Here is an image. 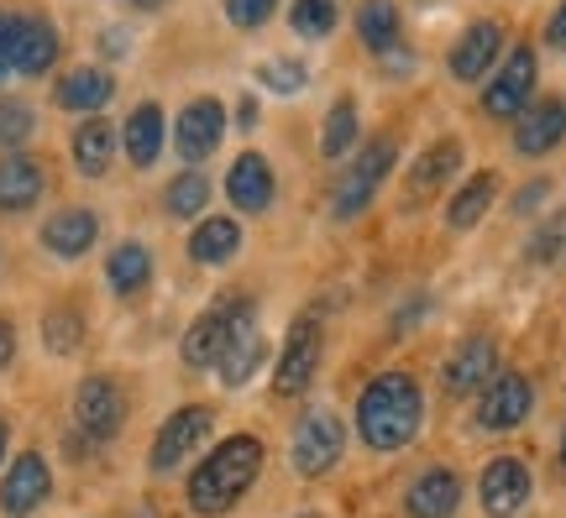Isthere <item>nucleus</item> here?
Listing matches in <instances>:
<instances>
[{
	"mask_svg": "<svg viewBox=\"0 0 566 518\" xmlns=\"http://www.w3.org/2000/svg\"><path fill=\"white\" fill-rule=\"evenodd\" d=\"M263 472V440L258 435H231L221 440L210 456L195 466V477L184 487V498L200 518H221L247 498V487Z\"/></svg>",
	"mask_w": 566,
	"mask_h": 518,
	"instance_id": "obj_1",
	"label": "nucleus"
},
{
	"mask_svg": "<svg viewBox=\"0 0 566 518\" xmlns=\"http://www.w3.org/2000/svg\"><path fill=\"white\" fill-rule=\"evenodd\" d=\"M424 393L409 372H378L357 399V435L373 451H405L420 435Z\"/></svg>",
	"mask_w": 566,
	"mask_h": 518,
	"instance_id": "obj_2",
	"label": "nucleus"
},
{
	"mask_svg": "<svg viewBox=\"0 0 566 518\" xmlns=\"http://www.w3.org/2000/svg\"><path fill=\"white\" fill-rule=\"evenodd\" d=\"M252 330V304L247 299H231V304H216V309H205L195 325H189V336H184V367H195V372H210V367H221L226 351L237 346V336Z\"/></svg>",
	"mask_w": 566,
	"mask_h": 518,
	"instance_id": "obj_3",
	"label": "nucleus"
},
{
	"mask_svg": "<svg viewBox=\"0 0 566 518\" xmlns=\"http://www.w3.org/2000/svg\"><path fill=\"white\" fill-rule=\"evenodd\" d=\"M321 351H325V330L321 319L304 309L294 325H289V336H283V351L273 361V393L279 399H300L310 378H315V367H321Z\"/></svg>",
	"mask_w": 566,
	"mask_h": 518,
	"instance_id": "obj_4",
	"label": "nucleus"
},
{
	"mask_svg": "<svg viewBox=\"0 0 566 518\" xmlns=\"http://www.w3.org/2000/svg\"><path fill=\"white\" fill-rule=\"evenodd\" d=\"M394 152H399V141L394 137H373L357 152V162L346 168V179L336 183V215H357V210H367L373 204V194H378V183L388 179V168H394Z\"/></svg>",
	"mask_w": 566,
	"mask_h": 518,
	"instance_id": "obj_5",
	"label": "nucleus"
},
{
	"mask_svg": "<svg viewBox=\"0 0 566 518\" xmlns=\"http://www.w3.org/2000/svg\"><path fill=\"white\" fill-rule=\"evenodd\" d=\"M346 451V430L342 419L331 414V409H310L300 419V430H294V466H300V477H325Z\"/></svg>",
	"mask_w": 566,
	"mask_h": 518,
	"instance_id": "obj_6",
	"label": "nucleus"
},
{
	"mask_svg": "<svg viewBox=\"0 0 566 518\" xmlns=\"http://www.w3.org/2000/svg\"><path fill=\"white\" fill-rule=\"evenodd\" d=\"M530 89H535V47H514L504 59V68L488 80L483 89V116L514 120L530 110Z\"/></svg>",
	"mask_w": 566,
	"mask_h": 518,
	"instance_id": "obj_7",
	"label": "nucleus"
},
{
	"mask_svg": "<svg viewBox=\"0 0 566 518\" xmlns=\"http://www.w3.org/2000/svg\"><path fill=\"white\" fill-rule=\"evenodd\" d=\"M226 137V105L210 101V95H200V101H189L179 110V126H174V147H179V158L195 168V162H205L216 147H221Z\"/></svg>",
	"mask_w": 566,
	"mask_h": 518,
	"instance_id": "obj_8",
	"label": "nucleus"
},
{
	"mask_svg": "<svg viewBox=\"0 0 566 518\" xmlns=\"http://www.w3.org/2000/svg\"><path fill=\"white\" fill-rule=\"evenodd\" d=\"M457 168H462V141H457V137L430 141L420 158H415V168H409L405 204H409V210H420V204H430L436 194H446V183L457 179Z\"/></svg>",
	"mask_w": 566,
	"mask_h": 518,
	"instance_id": "obj_9",
	"label": "nucleus"
},
{
	"mask_svg": "<svg viewBox=\"0 0 566 518\" xmlns=\"http://www.w3.org/2000/svg\"><path fill=\"white\" fill-rule=\"evenodd\" d=\"M530 466L514 456H499L483 466V477H478V498H483V514L488 518H514L520 508L530 503Z\"/></svg>",
	"mask_w": 566,
	"mask_h": 518,
	"instance_id": "obj_10",
	"label": "nucleus"
},
{
	"mask_svg": "<svg viewBox=\"0 0 566 518\" xmlns=\"http://www.w3.org/2000/svg\"><path fill=\"white\" fill-rule=\"evenodd\" d=\"M210 424H216V414L205 403H189V409L163 419L158 440H153V472H174L184 456H195V445H205V435H210Z\"/></svg>",
	"mask_w": 566,
	"mask_h": 518,
	"instance_id": "obj_11",
	"label": "nucleus"
},
{
	"mask_svg": "<svg viewBox=\"0 0 566 518\" xmlns=\"http://www.w3.org/2000/svg\"><path fill=\"white\" fill-rule=\"evenodd\" d=\"M74 419L90 440H111L126 419V393L116 378H84L74 393Z\"/></svg>",
	"mask_w": 566,
	"mask_h": 518,
	"instance_id": "obj_12",
	"label": "nucleus"
},
{
	"mask_svg": "<svg viewBox=\"0 0 566 518\" xmlns=\"http://www.w3.org/2000/svg\"><path fill=\"white\" fill-rule=\"evenodd\" d=\"M59 59V32L48 27L42 17H17L11 21V32H6V68H17L27 80H38L48 74Z\"/></svg>",
	"mask_w": 566,
	"mask_h": 518,
	"instance_id": "obj_13",
	"label": "nucleus"
},
{
	"mask_svg": "<svg viewBox=\"0 0 566 518\" xmlns=\"http://www.w3.org/2000/svg\"><path fill=\"white\" fill-rule=\"evenodd\" d=\"M499 378V346L483 336L462 340L441 367V388L446 393H457V399H472V393H483L488 382Z\"/></svg>",
	"mask_w": 566,
	"mask_h": 518,
	"instance_id": "obj_14",
	"label": "nucleus"
},
{
	"mask_svg": "<svg viewBox=\"0 0 566 518\" xmlns=\"http://www.w3.org/2000/svg\"><path fill=\"white\" fill-rule=\"evenodd\" d=\"M530 409H535V388L520 372H499L478 393V424L483 430H520L530 419Z\"/></svg>",
	"mask_w": 566,
	"mask_h": 518,
	"instance_id": "obj_15",
	"label": "nucleus"
},
{
	"mask_svg": "<svg viewBox=\"0 0 566 518\" xmlns=\"http://www.w3.org/2000/svg\"><path fill=\"white\" fill-rule=\"evenodd\" d=\"M48 493H53V477H48V461H42L38 451H21V456L11 461V472H6V482H0V514H6V518H27V514H38L42 503H48Z\"/></svg>",
	"mask_w": 566,
	"mask_h": 518,
	"instance_id": "obj_16",
	"label": "nucleus"
},
{
	"mask_svg": "<svg viewBox=\"0 0 566 518\" xmlns=\"http://www.w3.org/2000/svg\"><path fill=\"white\" fill-rule=\"evenodd\" d=\"M504 53V27L499 21H472L462 32V42L451 47V80L457 84H478L499 63Z\"/></svg>",
	"mask_w": 566,
	"mask_h": 518,
	"instance_id": "obj_17",
	"label": "nucleus"
},
{
	"mask_svg": "<svg viewBox=\"0 0 566 518\" xmlns=\"http://www.w3.org/2000/svg\"><path fill=\"white\" fill-rule=\"evenodd\" d=\"M226 200L237 204L242 215H263L273 204V168H268L263 152H242L226 173Z\"/></svg>",
	"mask_w": 566,
	"mask_h": 518,
	"instance_id": "obj_18",
	"label": "nucleus"
},
{
	"mask_svg": "<svg viewBox=\"0 0 566 518\" xmlns=\"http://www.w3.org/2000/svg\"><path fill=\"white\" fill-rule=\"evenodd\" d=\"M457 503H462V477H457L451 466H430L405 493V514L409 518H451Z\"/></svg>",
	"mask_w": 566,
	"mask_h": 518,
	"instance_id": "obj_19",
	"label": "nucleus"
},
{
	"mask_svg": "<svg viewBox=\"0 0 566 518\" xmlns=\"http://www.w3.org/2000/svg\"><path fill=\"white\" fill-rule=\"evenodd\" d=\"M42 162L27 158V152H6L0 158V215H21V210H32L42 200Z\"/></svg>",
	"mask_w": 566,
	"mask_h": 518,
	"instance_id": "obj_20",
	"label": "nucleus"
},
{
	"mask_svg": "<svg viewBox=\"0 0 566 518\" xmlns=\"http://www.w3.org/2000/svg\"><path fill=\"white\" fill-rule=\"evenodd\" d=\"M566 137V105L562 101H541L530 105L520 126H514V147H520V158H546L551 147H562Z\"/></svg>",
	"mask_w": 566,
	"mask_h": 518,
	"instance_id": "obj_21",
	"label": "nucleus"
},
{
	"mask_svg": "<svg viewBox=\"0 0 566 518\" xmlns=\"http://www.w3.org/2000/svg\"><path fill=\"white\" fill-rule=\"evenodd\" d=\"M95 236H101V220H95V210H59V215L42 225V246L53 252V257H84L90 246H95Z\"/></svg>",
	"mask_w": 566,
	"mask_h": 518,
	"instance_id": "obj_22",
	"label": "nucleus"
},
{
	"mask_svg": "<svg viewBox=\"0 0 566 518\" xmlns=\"http://www.w3.org/2000/svg\"><path fill=\"white\" fill-rule=\"evenodd\" d=\"M53 95H59V105L63 110H74V116H101V105L116 95V80L90 63V68H69Z\"/></svg>",
	"mask_w": 566,
	"mask_h": 518,
	"instance_id": "obj_23",
	"label": "nucleus"
},
{
	"mask_svg": "<svg viewBox=\"0 0 566 518\" xmlns=\"http://www.w3.org/2000/svg\"><path fill=\"white\" fill-rule=\"evenodd\" d=\"M122 147L132 168H153L163 158V105L142 101L132 116H126V131H122Z\"/></svg>",
	"mask_w": 566,
	"mask_h": 518,
	"instance_id": "obj_24",
	"label": "nucleus"
},
{
	"mask_svg": "<svg viewBox=\"0 0 566 518\" xmlns=\"http://www.w3.org/2000/svg\"><path fill=\"white\" fill-rule=\"evenodd\" d=\"M111 158H116V131L105 116H84L80 131H74V168L84 179H101L111 173Z\"/></svg>",
	"mask_w": 566,
	"mask_h": 518,
	"instance_id": "obj_25",
	"label": "nucleus"
},
{
	"mask_svg": "<svg viewBox=\"0 0 566 518\" xmlns=\"http://www.w3.org/2000/svg\"><path fill=\"white\" fill-rule=\"evenodd\" d=\"M237 246H242V225L226 215H210L195 225V236H189V257L205 262V267H221V262L237 257Z\"/></svg>",
	"mask_w": 566,
	"mask_h": 518,
	"instance_id": "obj_26",
	"label": "nucleus"
},
{
	"mask_svg": "<svg viewBox=\"0 0 566 518\" xmlns=\"http://www.w3.org/2000/svg\"><path fill=\"white\" fill-rule=\"evenodd\" d=\"M105 283H111V294H122V299L142 294V288L153 283V252L137 246V241H122V246L111 252V262H105Z\"/></svg>",
	"mask_w": 566,
	"mask_h": 518,
	"instance_id": "obj_27",
	"label": "nucleus"
},
{
	"mask_svg": "<svg viewBox=\"0 0 566 518\" xmlns=\"http://www.w3.org/2000/svg\"><path fill=\"white\" fill-rule=\"evenodd\" d=\"M493 194H499V173H472V179L451 194V204H446V225H451V231H472V225L488 215Z\"/></svg>",
	"mask_w": 566,
	"mask_h": 518,
	"instance_id": "obj_28",
	"label": "nucleus"
},
{
	"mask_svg": "<svg viewBox=\"0 0 566 518\" xmlns=\"http://www.w3.org/2000/svg\"><path fill=\"white\" fill-rule=\"evenodd\" d=\"M357 38L373 53H394L399 47V11H394V0H367L357 11Z\"/></svg>",
	"mask_w": 566,
	"mask_h": 518,
	"instance_id": "obj_29",
	"label": "nucleus"
},
{
	"mask_svg": "<svg viewBox=\"0 0 566 518\" xmlns=\"http://www.w3.org/2000/svg\"><path fill=\"white\" fill-rule=\"evenodd\" d=\"M352 147H357V101H352V95H342V101L331 105V116H325L321 152H325L331 162H342Z\"/></svg>",
	"mask_w": 566,
	"mask_h": 518,
	"instance_id": "obj_30",
	"label": "nucleus"
},
{
	"mask_svg": "<svg viewBox=\"0 0 566 518\" xmlns=\"http://www.w3.org/2000/svg\"><path fill=\"white\" fill-rule=\"evenodd\" d=\"M263 357H268V346H263V336H258V325H252V330H242V336H237V346L226 351L221 382H226V388H242V382L258 372V361H263Z\"/></svg>",
	"mask_w": 566,
	"mask_h": 518,
	"instance_id": "obj_31",
	"label": "nucleus"
},
{
	"mask_svg": "<svg viewBox=\"0 0 566 518\" xmlns=\"http://www.w3.org/2000/svg\"><path fill=\"white\" fill-rule=\"evenodd\" d=\"M42 340H48V351L53 357H69V351H80L84 340V319L74 304H59V309H48V319H42Z\"/></svg>",
	"mask_w": 566,
	"mask_h": 518,
	"instance_id": "obj_32",
	"label": "nucleus"
},
{
	"mask_svg": "<svg viewBox=\"0 0 566 518\" xmlns=\"http://www.w3.org/2000/svg\"><path fill=\"white\" fill-rule=\"evenodd\" d=\"M289 21H294V32H300V38L321 42V38L336 32V0H294Z\"/></svg>",
	"mask_w": 566,
	"mask_h": 518,
	"instance_id": "obj_33",
	"label": "nucleus"
},
{
	"mask_svg": "<svg viewBox=\"0 0 566 518\" xmlns=\"http://www.w3.org/2000/svg\"><path fill=\"white\" fill-rule=\"evenodd\" d=\"M205 200H210V183H205V173H195V168L168 183V215H179V220L200 215Z\"/></svg>",
	"mask_w": 566,
	"mask_h": 518,
	"instance_id": "obj_34",
	"label": "nucleus"
},
{
	"mask_svg": "<svg viewBox=\"0 0 566 518\" xmlns=\"http://www.w3.org/2000/svg\"><path fill=\"white\" fill-rule=\"evenodd\" d=\"M258 80H263V89H273V95H300L304 89V63H294V59H268L263 68H258Z\"/></svg>",
	"mask_w": 566,
	"mask_h": 518,
	"instance_id": "obj_35",
	"label": "nucleus"
},
{
	"mask_svg": "<svg viewBox=\"0 0 566 518\" xmlns=\"http://www.w3.org/2000/svg\"><path fill=\"white\" fill-rule=\"evenodd\" d=\"M27 137H32V110H27L21 101H6L0 105V147H11V152H17Z\"/></svg>",
	"mask_w": 566,
	"mask_h": 518,
	"instance_id": "obj_36",
	"label": "nucleus"
},
{
	"mask_svg": "<svg viewBox=\"0 0 566 518\" xmlns=\"http://www.w3.org/2000/svg\"><path fill=\"white\" fill-rule=\"evenodd\" d=\"M273 11H279V0H226V17H231V27H242V32H258Z\"/></svg>",
	"mask_w": 566,
	"mask_h": 518,
	"instance_id": "obj_37",
	"label": "nucleus"
},
{
	"mask_svg": "<svg viewBox=\"0 0 566 518\" xmlns=\"http://www.w3.org/2000/svg\"><path fill=\"white\" fill-rule=\"evenodd\" d=\"M562 241H566V210L562 215H551L541 231H535V241H530V262H551L556 252H562Z\"/></svg>",
	"mask_w": 566,
	"mask_h": 518,
	"instance_id": "obj_38",
	"label": "nucleus"
},
{
	"mask_svg": "<svg viewBox=\"0 0 566 518\" xmlns=\"http://www.w3.org/2000/svg\"><path fill=\"white\" fill-rule=\"evenodd\" d=\"M11 361H17V325L0 315V372H6Z\"/></svg>",
	"mask_w": 566,
	"mask_h": 518,
	"instance_id": "obj_39",
	"label": "nucleus"
},
{
	"mask_svg": "<svg viewBox=\"0 0 566 518\" xmlns=\"http://www.w3.org/2000/svg\"><path fill=\"white\" fill-rule=\"evenodd\" d=\"M546 42H551V47H562V53H566V0H562V6H556V17H551V27H546Z\"/></svg>",
	"mask_w": 566,
	"mask_h": 518,
	"instance_id": "obj_40",
	"label": "nucleus"
},
{
	"mask_svg": "<svg viewBox=\"0 0 566 518\" xmlns=\"http://www.w3.org/2000/svg\"><path fill=\"white\" fill-rule=\"evenodd\" d=\"M546 194H551V183H530L525 194H520V210H535V204L546 200Z\"/></svg>",
	"mask_w": 566,
	"mask_h": 518,
	"instance_id": "obj_41",
	"label": "nucleus"
},
{
	"mask_svg": "<svg viewBox=\"0 0 566 518\" xmlns=\"http://www.w3.org/2000/svg\"><path fill=\"white\" fill-rule=\"evenodd\" d=\"M6 32H11V17H0V68H6Z\"/></svg>",
	"mask_w": 566,
	"mask_h": 518,
	"instance_id": "obj_42",
	"label": "nucleus"
},
{
	"mask_svg": "<svg viewBox=\"0 0 566 518\" xmlns=\"http://www.w3.org/2000/svg\"><path fill=\"white\" fill-rule=\"evenodd\" d=\"M126 6H137V11H158V6H168V0H126Z\"/></svg>",
	"mask_w": 566,
	"mask_h": 518,
	"instance_id": "obj_43",
	"label": "nucleus"
},
{
	"mask_svg": "<svg viewBox=\"0 0 566 518\" xmlns=\"http://www.w3.org/2000/svg\"><path fill=\"white\" fill-rule=\"evenodd\" d=\"M6 445H11V430H6V419H0V461H6Z\"/></svg>",
	"mask_w": 566,
	"mask_h": 518,
	"instance_id": "obj_44",
	"label": "nucleus"
},
{
	"mask_svg": "<svg viewBox=\"0 0 566 518\" xmlns=\"http://www.w3.org/2000/svg\"><path fill=\"white\" fill-rule=\"evenodd\" d=\"M562 472H566V430H562Z\"/></svg>",
	"mask_w": 566,
	"mask_h": 518,
	"instance_id": "obj_45",
	"label": "nucleus"
},
{
	"mask_svg": "<svg viewBox=\"0 0 566 518\" xmlns=\"http://www.w3.org/2000/svg\"><path fill=\"white\" fill-rule=\"evenodd\" d=\"M300 518H315V514H300Z\"/></svg>",
	"mask_w": 566,
	"mask_h": 518,
	"instance_id": "obj_46",
	"label": "nucleus"
}]
</instances>
